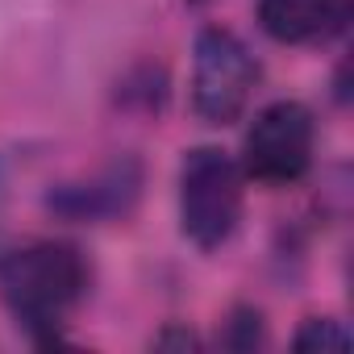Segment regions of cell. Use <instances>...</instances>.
I'll use <instances>...</instances> for the list:
<instances>
[{"mask_svg":"<svg viewBox=\"0 0 354 354\" xmlns=\"http://www.w3.org/2000/svg\"><path fill=\"white\" fill-rule=\"evenodd\" d=\"M88 292L84 254L67 242H30L0 259V296L21 329L55 342L71 308Z\"/></svg>","mask_w":354,"mask_h":354,"instance_id":"1","label":"cell"},{"mask_svg":"<svg viewBox=\"0 0 354 354\" xmlns=\"http://www.w3.org/2000/svg\"><path fill=\"white\" fill-rule=\"evenodd\" d=\"M242 221V167L217 150L196 146L180 167V225L201 246L213 250L234 238Z\"/></svg>","mask_w":354,"mask_h":354,"instance_id":"2","label":"cell"},{"mask_svg":"<svg viewBox=\"0 0 354 354\" xmlns=\"http://www.w3.org/2000/svg\"><path fill=\"white\" fill-rule=\"evenodd\" d=\"M259 84V63L230 30H205L192 59V109L205 125H230L246 113Z\"/></svg>","mask_w":354,"mask_h":354,"instance_id":"3","label":"cell"},{"mask_svg":"<svg viewBox=\"0 0 354 354\" xmlns=\"http://www.w3.org/2000/svg\"><path fill=\"white\" fill-rule=\"evenodd\" d=\"M313 113L296 100H275L267 104L250 129H246V175L271 188H288L304 180L313 167Z\"/></svg>","mask_w":354,"mask_h":354,"instance_id":"4","label":"cell"},{"mask_svg":"<svg viewBox=\"0 0 354 354\" xmlns=\"http://www.w3.org/2000/svg\"><path fill=\"white\" fill-rule=\"evenodd\" d=\"M350 0H259V26L283 46L329 42L346 30Z\"/></svg>","mask_w":354,"mask_h":354,"instance_id":"5","label":"cell"},{"mask_svg":"<svg viewBox=\"0 0 354 354\" xmlns=\"http://www.w3.org/2000/svg\"><path fill=\"white\" fill-rule=\"evenodd\" d=\"M292 346L296 350H346L350 346V333L337 321H329V317H313V321H304V329L296 333Z\"/></svg>","mask_w":354,"mask_h":354,"instance_id":"6","label":"cell"}]
</instances>
